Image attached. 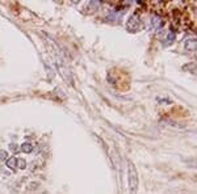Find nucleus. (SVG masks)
I'll use <instances>...</instances> for the list:
<instances>
[{
    "label": "nucleus",
    "mask_w": 197,
    "mask_h": 194,
    "mask_svg": "<svg viewBox=\"0 0 197 194\" xmlns=\"http://www.w3.org/2000/svg\"><path fill=\"white\" fill-rule=\"evenodd\" d=\"M138 186V174L135 171V167L133 163H129V188L131 190V194H134Z\"/></svg>",
    "instance_id": "f257e3e1"
},
{
    "label": "nucleus",
    "mask_w": 197,
    "mask_h": 194,
    "mask_svg": "<svg viewBox=\"0 0 197 194\" xmlns=\"http://www.w3.org/2000/svg\"><path fill=\"white\" fill-rule=\"evenodd\" d=\"M7 167L9 169H17V157L12 156V157H8L7 159Z\"/></svg>",
    "instance_id": "f03ea898"
},
{
    "label": "nucleus",
    "mask_w": 197,
    "mask_h": 194,
    "mask_svg": "<svg viewBox=\"0 0 197 194\" xmlns=\"http://www.w3.org/2000/svg\"><path fill=\"white\" fill-rule=\"evenodd\" d=\"M20 148H21V151L25 152V153H30V152L33 151V146L30 144V143H23Z\"/></svg>",
    "instance_id": "7ed1b4c3"
},
{
    "label": "nucleus",
    "mask_w": 197,
    "mask_h": 194,
    "mask_svg": "<svg viewBox=\"0 0 197 194\" xmlns=\"http://www.w3.org/2000/svg\"><path fill=\"white\" fill-rule=\"evenodd\" d=\"M25 167H26V161L24 159L17 157V169H25Z\"/></svg>",
    "instance_id": "20e7f679"
},
{
    "label": "nucleus",
    "mask_w": 197,
    "mask_h": 194,
    "mask_svg": "<svg viewBox=\"0 0 197 194\" xmlns=\"http://www.w3.org/2000/svg\"><path fill=\"white\" fill-rule=\"evenodd\" d=\"M7 159H8V153L2 149V151H0V161H3V160L7 161Z\"/></svg>",
    "instance_id": "39448f33"
}]
</instances>
